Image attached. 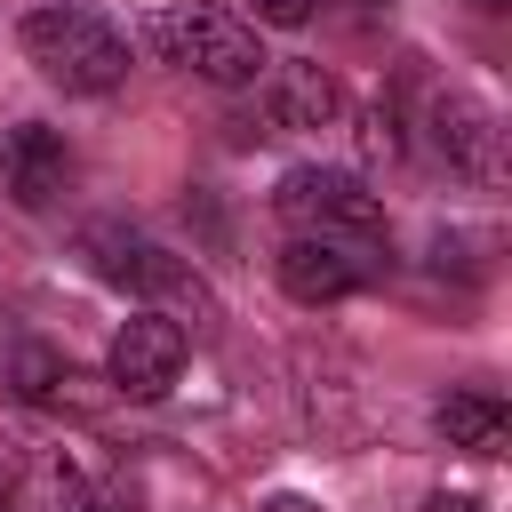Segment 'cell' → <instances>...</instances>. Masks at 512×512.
<instances>
[{
	"label": "cell",
	"mask_w": 512,
	"mask_h": 512,
	"mask_svg": "<svg viewBox=\"0 0 512 512\" xmlns=\"http://www.w3.org/2000/svg\"><path fill=\"white\" fill-rule=\"evenodd\" d=\"M424 136H432V152L456 168V176H472V184H496L504 176V128H496V112L480 104V96H432V112H424Z\"/></svg>",
	"instance_id": "7"
},
{
	"label": "cell",
	"mask_w": 512,
	"mask_h": 512,
	"mask_svg": "<svg viewBox=\"0 0 512 512\" xmlns=\"http://www.w3.org/2000/svg\"><path fill=\"white\" fill-rule=\"evenodd\" d=\"M184 320H168V312H128L120 320V336H112V352H104V376H112V392H128V400H160L176 376H184Z\"/></svg>",
	"instance_id": "6"
},
{
	"label": "cell",
	"mask_w": 512,
	"mask_h": 512,
	"mask_svg": "<svg viewBox=\"0 0 512 512\" xmlns=\"http://www.w3.org/2000/svg\"><path fill=\"white\" fill-rule=\"evenodd\" d=\"M16 40H24V56L40 64V80H56L64 96H112V88L128 80V32L104 24V16L80 8V0L32 8V16L16 24Z\"/></svg>",
	"instance_id": "1"
},
{
	"label": "cell",
	"mask_w": 512,
	"mask_h": 512,
	"mask_svg": "<svg viewBox=\"0 0 512 512\" xmlns=\"http://www.w3.org/2000/svg\"><path fill=\"white\" fill-rule=\"evenodd\" d=\"M64 184H72V144L56 128H40V120H16L0 136V192L16 208H48Z\"/></svg>",
	"instance_id": "8"
},
{
	"label": "cell",
	"mask_w": 512,
	"mask_h": 512,
	"mask_svg": "<svg viewBox=\"0 0 512 512\" xmlns=\"http://www.w3.org/2000/svg\"><path fill=\"white\" fill-rule=\"evenodd\" d=\"M8 368H16V392H24V400H64V384H80V376H72L56 352H40V344H16Z\"/></svg>",
	"instance_id": "12"
},
{
	"label": "cell",
	"mask_w": 512,
	"mask_h": 512,
	"mask_svg": "<svg viewBox=\"0 0 512 512\" xmlns=\"http://www.w3.org/2000/svg\"><path fill=\"white\" fill-rule=\"evenodd\" d=\"M88 256H96L104 280H120V288H136V296H160V304H176V312H192V320H208V288L192 280V264L168 256V248H152L144 232L96 224V232H88Z\"/></svg>",
	"instance_id": "5"
},
{
	"label": "cell",
	"mask_w": 512,
	"mask_h": 512,
	"mask_svg": "<svg viewBox=\"0 0 512 512\" xmlns=\"http://www.w3.org/2000/svg\"><path fill=\"white\" fill-rule=\"evenodd\" d=\"M360 280H368L360 248H336V240H288L280 248V288L296 304H344Z\"/></svg>",
	"instance_id": "10"
},
{
	"label": "cell",
	"mask_w": 512,
	"mask_h": 512,
	"mask_svg": "<svg viewBox=\"0 0 512 512\" xmlns=\"http://www.w3.org/2000/svg\"><path fill=\"white\" fill-rule=\"evenodd\" d=\"M344 112V88L328 64H264V120L272 128H328Z\"/></svg>",
	"instance_id": "9"
},
{
	"label": "cell",
	"mask_w": 512,
	"mask_h": 512,
	"mask_svg": "<svg viewBox=\"0 0 512 512\" xmlns=\"http://www.w3.org/2000/svg\"><path fill=\"white\" fill-rule=\"evenodd\" d=\"M312 8H320V0H248V16H256V24H280V32L312 24Z\"/></svg>",
	"instance_id": "14"
},
{
	"label": "cell",
	"mask_w": 512,
	"mask_h": 512,
	"mask_svg": "<svg viewBox=\"0 0 512 512\" xmlns=\"http://www.w3.org/2000/svg\"><path fill=\"white\" fill-rule=\"evenodd\" d=\"M360 8H376V0H360Z\"/></svg>",
	"instance_id": "19"
},
{
	"label": "cell",
	"mask_w": 512,
	"mask_h": 512,
	"mask_svg": "<svg viewBox=\"0 0 512 512\" xmlns=\"http://www.w3.org/2000/svg\"><path fill=\"white\" fill-rule=\"evenodd\" d=\"M432 424H440V440L464 448V456H504V440H512V400L488 392V384H456V392L432 408Z\"/></svg>",
	"instance_id": "11"
},
{
	"label": "cell",
	"mask_w": 512,
	"mask_h": 512,
	"mask_svg": "<svg viewBox=\"0 0 512 512\" xmlns=\"http://www.w3.org/2000/svg\"><path fill=\"white\" fill-rule=\"evenodd\" d=\"M480 8H504V0H480Z\"/></svg>",
	"instance_id": "18"
},
{
	"label": "cell",
	"mask_w": 512,
	"mask_h": 512,
	"mask_svg": "<svg viewBox=\"0 0 512 512\" xmlns=\"http://www.w3.org/2000/svg\"><path fill=\"white\" fill-rule=\"evenodd\" d=\"M88 472L72 448L40 432H0V512H80Z\"/></svg>",
	"instance_id": "4"
},
{
	"label": "cell",
	"mask_w": 512,
	"mask_h": 512,
	"mask_svg": "<svg viewBox=\"0 0 512 512\" xmlns=\"http://www.w3.org/2000/svg\"><path fill=\"white\" fill-rule=\"evenodd\" d=\"M424 512H480V504H472V496H432Z\"/></svg>",
	"instance_id": "17"
},
{
	"label": "cell",
	"mask_w": 512,
	"mask_h": 512,
	"mask_svg": "<svg viewBox=\"0 0 512 512\" xmlns=\"http://www.w3.org/2000/svg\"><path fill=\"white\" fill-rule=\"evenodd\" d=\"M272 208L296 224V240H336V248H376L384 240V200L352 168H288Z\"/></svg>",
	"instance_id": "3"
},
{
	"label": "cell",
	"mask_w": 512,
	"mask_h": 512,
	"mask_svg": "<svg viewBox=\"0 0 512 512\" xmlns=\"http://www.w3.org/2000/svg\"><path fill=\"white\" fill-rule=\"evenodd\" d=\"M80 512H136V496L120 488V480H88V504Z\"/></svg>",
	"instance_id": "15"
},
{
	"label": "cell",
	"mask_w": 512,
	"mask_h": 512,
	"mask_svg": "<svg viewBox=\"0 0 512 512\" xmlns=\"http://www.w3.org/2000/svg\"><path fill=\"white\" fill-rule=\"evenodd\" d=\"M360 144H368V152H384V160H392V152H400V144H408V136H400V112H392V104H368V120H360Z\"/></svg>",
	"instance_id": "13"
},
{
	"label": "cell",
	"mask_w": 512,
	"mask_h": 512,
	"mask_svg": "<svg viewBox=\"0 0 512 512\" xmlns=\"http://www.w3.org/2000/svg\"><path fill=\"white\" fill-rule=\"evenodd\" d=\"M256 512H320L312 496H272V504H256Z\"/></svg>",
	"instance_id": "16"
},
{
	"label": "cell",
	"mask_w": 512,
	"mask_h": 512,
	"mask_svg": "<svg viewBox=\"0 0 512 512\" xmlns=\"http://www.w3.org/2000/svg\"><path fill=\"white\" fill-rule=\"evenodd\" d=\"M144 48L160 56V64H184V72H200V80H216V88H248V80H264V40H256V24L248 16H232V8H160V16H144Z\"/></svg>",
	"instance_id": "2"
}]
</instances>
